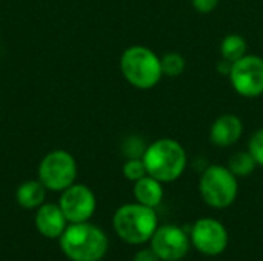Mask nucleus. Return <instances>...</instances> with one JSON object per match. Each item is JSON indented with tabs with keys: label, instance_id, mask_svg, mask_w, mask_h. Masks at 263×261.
<instances>
[{
	"label": "nucleus",
	"instance_id": "nucleus-13",
	"mask_svg": "<svg viewBox=\"0 0 263 261\" xmlns=\"http://www.w3.org/2000/svg\"><path fill=\"white\" fill-rule=\"evenodd\" d=\"M133 192L137 203L148 208H157L163 200V183L151 175H145L134 182Z\"/></svg>",
	"mask_w": 263,
	"mask_h": 261
},
{
	"label": "nucleus",
	"instance_id": "nucleus-7",
	"mask_svg": "<svg viewBox=\"0 0 263 261\" xmlns=\"http://www.w3.org/2000/svg\"><path fill=\"white\" fill-rule=\"evenodd\" d=\"M233 89L247 98H254L263 94V58L254 54H247L231 65L228 74Z\"/></svg>",
	"mask_w": 263,
	"mask_h": 261
},
{
	"label": "nucleus",
	"instance_id": "nucleus-17",
	"mask_svg": "<svg viewBox=\"0 0 263 261\" xmlns=\"http://www.w3.org/2000/svg\"><path fill=\"white\" fill-rule=\"evenodd\" d=\"M160 63H162L163 75H166L170 78H176V77L182 75L186 68V62H185L183 55L179 52H174V51L166 52L163 57H160Z\"/></svg>",
	"mask_w": 263,
	"mask_h": 261
},
{
	"label": "nucleus",
	"instance_id": "nucleus-21",
	"mask_svg": "<svg viewBox=\"0 0 263 261\" xmlns=\"http://www.w3.org/2000/svg\"><path fill=\"white\" fill-rule=\"evenodd\" d=\"M133 261H162L159 257H157V254L149 248V249H142V251H139L136 255H134V258Z\"/></svg>",
	"mask_w": 263,
	"mask_h": 261
},
{
	"label": "nucleus",
	"instance_id": "nucleus-9",
	"mask_svg": "<svg viewBox=\"0 0 263 261\" xmlns=\"http://www.w3.org/2000/svg\"><path fill=\"white\" fill-rule=\"evenodd\" d=\"M149 242L151 249L162 261L182 260L188 254L191 243L188 234L176 225L159 226Z\"/></svg>",
	"mask_w": 263,
	"mask_h": 261
},
{
	"label": "nucleus",
	"instance_id": "nucleus-15",
	"mask_svg": "<svg viewBox=\"0 0 263 261\" xmlns=\"http://www.w3.org/2000/svg\"><path fill=\"white\" fill-rule=\"evenodd\" d=\"M248 54V43L240 34H228L220 43V55L223 60L234 63Z\"/></svg>",
	"mask_w": 263,
	"mask_h": 261
},
{
	"label": "nucleus",
	"instance_id": "nucleus-11",
	"mask_svg": "<svg viewBox=\"0 0 263 261\" xmlns=\"http://www.w3.org/2000/svg\"><path fill=\"white\" fill-rule=\"evenodd\" d=\"M243 134V123L236 114L217 117L210 128V140L219 148H228L239 142Z\"/></svg>",
	"mask_w": 263,
	"mask_h": 261
},
{
	"label": "nucleus",
	"instance_id": "nucleus-20",
	"mask_svg": "<svg viewBox=\"0 0 263 261\" xmlns=\"http://www.w3.org/2000/svg\"><path fill=\"white\" fill-rule=\"evenodd\" d=\"M220 0H191L193 8L200 14H210L217 8Z\"/></svg>",
	"mask_w": 263,
	"mask_h": 261
},
{
	"label": "nucleus",
	"instance_id": "nucleus-14",
	"mask_svg": "<svg viewBox=\"0 0 263 261\" xmlns=\"http://www.w3.org/2000/svg\"><path fill=\"white\" fill-rule=\"evenodd\" d=\"M46 188L40 180H28L23 182L15 192L17 203L25 209H37L45 203Z\"/></svg>",
	"mask_w": 263,
	"mask_h": 261
},
{
	"label": "nucleus",
	"instance_id": "nucleus-16",
	"mask_svg": "<svg viewBox=\"0 0 263 261\" xmlns=\"http://www.w3.org/2000/svg\"><path fill=\"white\" fill-rule=\"evenodd\" d=\"M257 163L254 162L253 155L248 152V151H239V152H234L231 157H230V162H228V169L237 177H248L250 174L254 172Z\"/></svg>",
	"mask_w": 263,
	"mask_h": 261
},
{
	"label": "nucleus",
	"instance_id": "nucleus-8",
	"mask_svg": "<svg viewBox=\"0 0 263 261\" xmlns=\"http://www.w3.org/2000/svg\"><path fill=\"white\" fill-rule=\"evenodd\" d=\"M190 240L200 254L216 257L228 248L230 237L227 228L219 220L199 218L191 228Z\"/></svg>",
	"mask_w": 263,
	"mask_h": 261
},
{
	"label": "nucleus",
	"instance_id": "nucleus-12",
	"mask_svg": "<svg viewBox=\"0 0 263 261\" xmlns=\"http://www.w3.org/2000/svg\"><path fill=\"white\" fill-rule=\"evenodd\" d=\"M66 217L62 212L59 205L43 203L37 208L35 214V228L46 238H60L66 229Z\"/></svg>",
	"mask_w": 263,
	"mask_h": 261
},
{
	"label": "nucleus",
	"instance_id": "nucleus-18",
	"mask_svg": "<svg viewBox=\"0 0 263 261\" xmlns=\"http://www.w3.org/2000/svg\"><path fill=\"white\" fill-rule=\"evenodd\" d=\"M123 171V175L125 178H128L129 182H137L140 180L142 177L148 175L146 172V166L143 163V158L142 157H134V158H128L122 168Z\"/></svg>",
	"mask_w": 263,
	"mask_h": 261
},
{
	"label": "nucleus",
	"instance_id": "nucleus-1",
	"mask_svg": "<svg viewBox=\"0 0 263 261\" xmlns=\"http://www.w3.org/2000/svg\"><path fill=\"white\" fill-rule=\"evenodd\" d=\"M142 158L148 175L162 183H171L180 178L188 163L185 148L177 140L166 137L148 145Z\"/></svg>",
	"mask_w": 263,
	"mask_h": 261
},
{
	"label": "nucleus",
	"instance_id": "nucleus-3",
	"mask_svg": "<svg viewBox=\"0 0 263 261\" xmlns=\"http://www.w3.org/2000/svg\"><path fill=\"white\" fill-rule=\"evenodd\" d=\"M112 226L116 234L125 243L143 245L151 240L159 228V222L154 208L140 203H128L116 211Z\"/></svg>",
	"mask_w": 263,
	"mask_h": 261
},
{
	"label": "nucleus",
	"instance_id": "nucleus-5",
	"mask_svg": "<svg viewBox=\"0 0 263 261\" xmlns=\"http://www.w3.org/2000/svg\"><path fill=\"white\" fill-rule=\"evenodd\" d=\"M199 192L202 200L210 208L225 209L236 202L239 194V182L228 166L211 165L200 175Z\"/></svg>",
	"mask_w": 263,
	"mask_h": 261
},
{
	"label": "nucleus",
	"instance_id": "nucleus-2",
	"mask_svg": "<svg viewBox=\"0 0 263 261\" xmlns=\"http://www.w3.org/2000/svg\"><path fill=\"white\" fill-rule=\"evenodd\" d=\"M60 248L71 261H100L108 251V237L88 222L71 223L60 237Z\"/></svg>",
	"mask_w": 263,
	"mask_h": 261
},
{
	"label": "nucleus",
	"instance_id": "nucleus-4",
	"mask_svg": "<svg viewBox=\"0 0 263 261\" xmlns=\"http://www.w3.org/2000/svg\"><path fill=\"white\" fill-rule=\"evenodd\" d=\"M123 78L137 89H151L163 77L160 57L142 45L129 46L120 57Z\"/></svg>",
	"mask_w": 263,
	"mask_h": 261
},
{
	"label": "nucleus",
	"instance_id": "nucleus-6",
	"mask_svg": "<svg viewBox=\"0 0 263 261\" xmlns=\"http://www.w3.org/2000/svg\"><path fill=\"white\" fill-rule=\"evenodd\" d=\"M77 177V163L72 154L63 149L48 152L39 165V180L49 191L62 192L74 185Z\"/></svg>",
	"mask_w": 263,
	"mask_h": 261
},
{
	"label": "nucleus",
	"instance_id": "nucleus-10",
	"mask_svg": "<svg viewBox=\"0 0 263 261\" xmlns=\"http://www.w3.org/2000/svg\"><path fill=\"white\" fill-rule=\"evenodd\" d=\"M59 206L69 223L88 222L96 212V195L85 185H71L62 191Z\"/></svg>",
	"mask_w": 263,
	"mask_h": 261
},
{
	"label": "nucleus",
	"instance_id": "nucleus-19",
	"mask_svg": "<svg viewBox=\"0 0 263 261\" xmlns=\"http://www.w3.org/2000/svg\"><path fill=\"white\" fill-rule=\"evenodd\" d=\"M248 152L253 155L257 166H263V129L256 131L248 142Z\"/></svg>",
	"mask_w": 263,
	"mask_h": 261
}]
</instances>
